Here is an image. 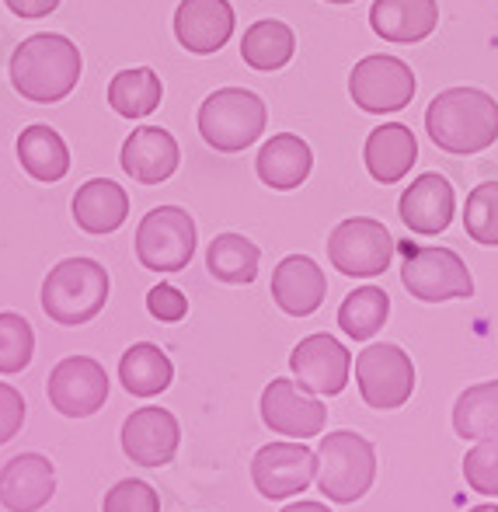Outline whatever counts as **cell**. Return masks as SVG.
<instances>
[{
	"label": "cell",
	"instance_id": "cell-27",
	"mask_svg": "<svg viewBox=\"0 0 498 512\" xmlns=\"http://www.w3.org/2000/svg\"><path fill=\"white\" fill-rule=\"evenodd\" d=\"M293 53H297V35L286 21L262 18L244 32L241 56L251 70H262V74L283 70L293 60Z\"/></svg>",
	"mask_w": 498,
	"mask_h": 512
},
{
	"label": "cell",
	"instance_id": "cell-36",
	"mask_svg": "<svg viewBox=\"0 0 498 512\" xmlns=\"http://www.w3.org/2000/svg\"><path fill=\"white\" fill-rule=\"evenodd\" d=\"M147 310L157 317V321L175 324V321H182V317L189 314V300H185V293L178 290V286L157 283L154 290L147 293Z\"/></svg>",
	"mask_w": 498,
	"mask_h": 512
},
{
	"label": "cell",
	"instance_id": "cell-28",
	"mask_svg": "<svg viewBox=\"0 0 498 512\" xmlns=\"http://www.w3.org/2000/svg\"><path fill=\"white\" fill-rule=\"evenodd\" d=\"M164 84L157 77V70L150 67H133L119 70L108 84V105L122 119H143V115H154L161 108Z\"/></svg>",
	"mask_w": 498,
	"mask_h": 512
},
{
	"label": "cell",
	"instance_id": "cell-32",
	"mask_svg": "<svg viewBox=\"0 0 498 512\" xmlns=\"http://www.w3.org/2000/svg\"><path fill=\"white\" fill-rule=\"evenodd\" d=\"M467 237L485 248H498V182H481L471 189L464 206Z\"/></svg>",
	"mask_w": 498,
	"mask_h": 512
},
{
	"label": "cell",
	"instance_id": "cell-22",
	"mask_svg": "<svg viewBox=\"0 0 498 512\" xmlns=\"http://www.w3.org/2000/svg\"><path fill=\"white\" fill-rule=\"evenodd\" d=\"M370 25L380 39L411 46L436 32L439 4L436 0H373Z\"/></svg>",
	"mask_w": 498,
	"mask_h": 512
},
{
	"label": "cell",
	"instance_id": "cell-31",
	"mask_svg": "<svg viewBox=\"0 0 498 512\" xmlns=\"http://www.w3.org/2000/svg\"><path fill=\"white\" fill-rule=\"evenodd\" d=\"M387 317H391V297L380 286H359L338 307V328L356 342H366L384 328Z\"/></svg>",
	"mask_w": 498,
	"mask_h": 512
},
{
	"label": "cell",
	"instance_id": "cell-19",
	"mask_svg": "<svg viewBox=\"0 0 498 512\" xmlns=\"http://www.w3.org/2000/svg\"><path fill=\"white\" fill-rule=\"evenodd\" d=\"M328 297L321 265L307 255H286L272 272V300L290 317H310Z\"/></svg>",
	"mask_w": 498,
	"mask_h": 512
},
{
	"label": "cell",
	"instance_id": "cell-25",
	"mask_svg": "<svg viewBox=\"0 0 498 512\" xmlns=\"http://www.w3.org/2000/svg\"><path fill=\"white\" fill-rule=\"evenodd\" d=\"M18 161L35 182H60V178H67V171H70V150L53 126L35 122V126L21 129Z\"/></svg>",
	"mask_w": 498,
	"mask_h": 512
},
{
	"label": "cell",
	"instance_id": "cell-38",
	"mask_svg": "<svg viewBox=\"0 0 498 512\" xmlns=\"http://www.w3.org/2000/svg\"><path fill=\"white\" fill-rule=\"evenodd\" d=\"M4 4L11 7L18 18L35 21V18H46V14H53L56 7H60V0H4Z\"/></svg>",
	"mask_w": 498,
	"mask_h": 512
},
{
	"label": "cell",
	"instance_id": "cell-37",
	"mask_svg": "<svg viewBox=\"0 0 498 512\" xmlns=\"http://www.w3.org/2000/svg\"><path fill=\"white\" fill-rule=\"evenodd\" d=\"M25 425V398L11 384H0V446L11 443Z\"/></svg>",
	"mask_w": 498,
	"mask_h": 512
},
{
	"label": "cell",
	"instance_id": "cell-35",
	"mask_svg": "<svg viewBox=\"0 0 498 512\" xmlns=\"http://www.w3.org/2000/svg\"><path fill=\"white\" fill-rule=\"evenodd\" d=\"M101 512H161V499H157L154 485L140 478H126L105 492Z\"/></svg>",
	"mask_w": 498,
	"mask_h": 512
},
{
	"label": "cell",
	"instance_id": "cell-6",
	"mask_svg": "<svg viewBox=\"0 0 498 512\" xmlns=\"http://www.w3.org/2000/svg\"><path fill=\"white\" fill-rule=\"evenodd\" d=\"M196 241V220L182 206H157L136 227V258H140L143 269L171 276V272H182L192 262Z\"/></svg>",
	"mask_w": 498,
	"mask_h": 512
},
{
	"label": "cell",
	"instance_id": "cell-20",
	"mask_svg": "<svg viewBox=\"0 0 498 512\" xmlns=\"http://www.w3.org/2000/svg\"><path fill=\"white\" fill-rule=\"evenodd\" d=\"M398 209L404 227L415 230V234H443L453 220L457 196H453V185L439 171H425L404 189Z\"/></svg>",
	"mask_w": 498,
	"mask_h": 512
},
{
	"label": "cell",
	"instance_id": "cell-1",
	"mask_svg": "<svg viewBox=\"0 0 498 512\" xmlns=\"http://www.w3.org/2000/svg\"><path fill=\"white\" fill-rule=\"evenodd\" d=\"M81 49L67 35L39 32L25 39L11 56V84L35 105H56L81 81Z\"/></svg>",
	"mask_w": 498,
	"mask_h": 512
},
{
	"label": "cell",
	"instance_id": "cell-18",
	"mask_svg": "<svg viewBox=\"0 0 498 512\" xmlns=\"http://www.w3.org/2000/svg\"><path fill=\"white\" fill-rule=\"evenodd\" d=\"M56 492V471L42 453H21L0 467V506L11 512H39Z\"/></svg>",
	"mask_w": 498,
	"mask_h": 512
},
{
	"label": "cell",
	"instance_id": "cell-30",
	"mask_svg": "<svg viewBox=\"0 0 498 512\" xmlns=\"http://www.w3.org/2000/svg\"><path fill=\"white\" fill-rule=\"evenodd\" d=\"M453 429L460 439H492L498 436V380L474 384L453 405Z\"/></svg>",
	"mask_w": 498,
	"mask_h": 512
},
{
	"label": "cell",
	"instance_id": "cell-10",
	"mask_svg": "<svg viewBox=\"0 0 498 512\" xmlns=\"http://www.w3.org/2000/svg\"><path fill=\"white\" fill-rule=\"evenodd\" d=\"M349 95L356 108L370 115H394L415 98V74L398 56L373 53L359 60L349 74Z\"/></svg>",
	"mask_w": 498,
	"mask_h": 512
},
{
	"label": "cell",
	"instance_id": "cell-14",
	"mask_svg": "<svg viewBox=\"0 0 498 512\" xmlns=\"http://www.w3.org/2000/svg\"><path fill=\"white\" fill-rule=\"evenodd\" d=\"M290 370L300 387L317 398H335L345 391L352 373V352L335 335H307L290 352Z\"/></svg>",
	"mask_w": 498,
	"mask_h": 512
},
{
	"label": "cell",
	"instance_id": "cell-41",
	"mask_svg": "<svg viewBox=\"0 0 498 512\" xmlns=\"http://www.w3.org/2000/svg\"><path fill=\"white\" fill-rule=\"evenodd\" d=\"M328 4H356V0H328Z\"/></svg>",
	"mask_w": 498,
	"mask_h": 512
},
{
	"label": "cell",
	"instance_id": "cell-5",
	"mask_svg": "<svg viewBox=\"0 0 498 512\" xmlns=\"http://www.w3.org/2000/svg\"><path fill=\"white\" fill-rule=\"evenodd\" d=\"M265 102L248 88H220L199 105V136L220 154H241L265 133Z\"/></svg>",
	"mask_w": 498,
	"mask_h": 512
},
{
	"label": "cell",
	"instance_id": "cell-11",
	"mask_svg": "<svg viewBox=\"0 0 498 512\" xmlns=\"http://www.w3.org/2000/svg\"><path fill=\"white\" fill-rule=\"evenodd\" d=\"M49 405L67 418H88L105 408L108 401V373L91 356H67L49 373Z\"/></svg>",
	"mask_w": 498,
	"mask_h": 512
},
{
	"label": "cell",
	"instance_id": "cell-17",
	"mask_svg": "<svg viewBox=\"0 0 498 512\" xmlns=\"http://www.w3.org/2000/svg\"><path fill=\"white\" fill-rule=\"evenodd\" d=\"M234 35L230 0H182L175 11V39L196 56L223 49Z\"/></svg>",
	"mask_w": 498,
	"mask_h": 512
},
{
	"label": "cell",
	"instance_id": "cell-2",
	"mask_svg": "<svg viewBox=\"0 0 498 512\" xmlns=\"http://www.w3.org/2000/svg\"><path fill=\"white\" fill-rule=\"evenodd\" d=\"M425 129L446 154H478L498 136V102L481 88H446L429 102Z\"/></svg>",
	"mask_w": 498,
	"mask_h": 512
},
{
	"label": "cell",
	"instance_id": "cell-15",
	"mask_svg": "<svg viewBox=\"0 0 498 512\" xmlns=\"http://www.w3.org/2000/svg\"><path fill=\"white\" fill-rule=\"evenodd\" d=\"M182 425L168 408H140L122 422V450L140 467H164L175 460Z\"/></svg>",
	"mask_w": 498,
	"mask_h": 512
},
{
	"label": "cell",
	"instance_id": "cell-21",
	"mask_svg": "<svg viewBox=\"0 0 498 512\" xmlns=\"http://www.w3.org/2000/svg\"><path fill=\"white\" fill-rule=\"evenodd\" d=\"M366 171L377 178L380 185H394L415 168L418 161V140L404 122H384L366 136L363 147Z\"/></svg>",
	"mask_w": 498,
	"mask_h": 512
},
{
	"label": "cell",
	"instance_id": "cell-12",
	"mask_svg": "<svg viewBox=\"0 0 498 512\" xmlns=\"http://www.w3.org/2000/svg\"><path fill=\"white\" fill-rule=\"evenodd\" d=\"M317 478V453L307 443H269L251 460V481L262 499H293Z\"/></svg>",
	"mask_w": 498,
	"mask_h": 512
},
{
	"label": "cell",
	"instance_id": "cell-29",
	"mask_svg": "<svg viewBox=\"0 0 498 512\" xmlns=\"http://www.w3.org/2000/svg\"><path fill=\"white\" fill-rule=\"evenodd\" d=\"M258 265H262V251L241 234H220L206 248V269L216 283L248 286L255 283Z\"/></svg>",
	"mask_w": 498,
	"mask_h": 512
},
{
	"label": "cell",
	"instance_id": "cell-8",
	"mask_svg": "<svg viewBox=\"0 0 498 512\" xmlns=\"http://www.w3.org/2000/svg\"><path fill=\"white\" fill-rule=\"evenodd\" d=\"M394 258V237L373 216H349L328 234V262L349 279H377Z\"/></svg>",
	"mask_w": 498,
	"mask_h": 512
},
{
	"label": "cell",
	"instance_id": "cell-33",
	"mask_svg": "<svg viewBox=\"0 0 498 512\" xmlns=\"http://www.w3.org/2000/svg\"><path fill=\"white\" fill-rule=\"evenodd\" d=\"M35 356V331L14 310L0 314V373H21Z\"/></svg>",
	"mask_w": 498,
	"mask_h": 512
},
{
	"label": "cell",
	"instance_id": "cell-16",
	"mask_svg": "<svg viewBox=\"0 0 498 512\" xmlns=\"http://www.w3.org/2000/svg\"><path fill=\"white\" fill-rule=\"evenodd\" d=\"M122 171L140 185H161L178 171L182 150L178 140L161 126H140L122 143Z\"/></svg>",
	"mask_w": 498,
	"mask_h": 512
},
{
	"label": "cell",
	"instance_id": "cell-4",
	"mask_svg": "<svg viewBox=\"0 0 498 512\" xmlns=\"http://www.w3.org/2000/svg\"><path fill=\"white\" fill-rule=\"evenodd\" d=\"M377 450L366 436L349 429L328 432L317 446V488L328 502L349 506L373 488Z\"/></svg>",
	"mask_w": 498,
	"mask_h": 512
},
{
	"label": "cell",
	"instance_id": "cell-7",
	"mask_svg": "<svg viewBox=\"0 0 498 512\" xmlns=\"http://www.w3.org/2000/svg\"><path fill=\"white\" fill-rule=\"evenodd\" d=\"M401 283L422 304H446V300L474 297V279L467 262L450 248H418L404 251Z\"/></svg>",
	"mask_w": 498,
	"mask_h": 512
},
{
	"label": "cell",
	"instance_id": "cell-39",
	"mask_svg": "<svg viewBox=\"0 0 498 512\" xmlns=\"http://www.w3.org/2000/svg\"><path fill=\"white\" fill-rule=\"evenodd\" d=\"M283 512H331L324 502H290Z\"/></svg>",
	"mask_w": 498,
	"mask_h": 512
},
{
	"label": "cell",
	"instance_id": "cell-40",
	"mask_svg": "<svg viewBox=\"0 0 498 512\" xmlns=\"http://www.w3.org/2000/svg\"><path fill=\"white\" fill-rule=\"evenodd\" d=\"M467 512H498L495 502H485V506H474V509H467Z\"/></svg>",
	"mask_w": 498,
	"mask_h": 512
},
{
	"label": "cell",
	"instance_id": "cell-23",
	"mask_svg": "<svg viewBox=\"0 0 498 512\" xmlns=\"http://www.w3.org/2000/svg\"><path fill=\"white\" fill-rule=\"evenodd\" d=\"M310 168H314V154H310L307 140L297 133H276L269 143H262L255 161L258 178L276 192L300 189L310 178Z\"/></svg>",
	"mask_w": 498,
	"mask_h": 512
},
{
	"label": "cell",
	"instance_id": "cell-24",
	"mask_svg": "<svg viewBox=\"0 0 498 512\" xmlns=\"http://www.w3.org/2000/svg\"><path fill=\"white\" fill-rule=\"evenodd\" d=\"M74 220L84 234H115L129 216V196L112 178H91L74 192Z\"/></svg>",
	"mask_w": 498,
	"mask_h": 512
},
{
	"label": "cell",
	"instance_id": "cell-13",
	"mask_svg": "<svg viewBox=\"0 0 498 512\" xmlns=\"http://www.w3.org/2000/svg\"><path fill=\"white\" fill-rule=\"evenodd\" d=\"M262 422L279 436L314 439L324 432L328 408H324V401L317 394L300 387L297 380L279 377L262 391Z\"/></svg>",
	"mask_w": 498,
	"mask_h": 512
},
{
	"label": "cell",
	"instance_id": "cell-34",
	"mask_svg": "<svg viewBox=\"0 0 498 512\" xmlns=\"http://www.w3.org/2000/svg\"><path fill=\"white\" fill-rule=\"evenodd\" d=\"M464 481L471 492L498 499V436L478 439L464 457Z\"/></svg>",
	"mask_w": 498,
	"mask_h": 512
},
{
	"label": "cell",
	"instance_id": "cell-26",
	"mask_svg": "<svg viewBox=\"0 0 498 512\" xmlns=\"http://www.w3.org/2000/svg\"><path fill=\"white\" fill-rule=\"evenodd\" d=\"M119 380L133 398H154V394H164L171 387L175 366H171L164 349H157L150 342H136L133 349L122 352Z\"/></svg>",
	"mask_w": 498,
	"mask_h": 512
},
{
	"label": "cell",
	"instance_id": "cell-9",
	"mask_svg": "<svg viewBox=\"0 0 498 512\" xmlns=\"http://www.w3.org/2000/svg\"><path fill=\"white\" fill-rule=\"evenodd\" d=\"M356 384L370 408L394 411L415 391V366L401 345L373 342L356 356Z\"/></svg>",
	"mask_w": 498,
	"mask_h": 512
},
{
	"label": "cell",
	"instance_id": "cell-3",
	"mask_svg": "<svg viewBox=\"0 0 498 512\" xmlns=\"http://www.w3.org/2000/svg\"><path fill=\"white\" fill-rule=\"evenodd\" d=\"M108 272L95 258H63L53 265L42 283V310L49 321L63 324V328H77L88 324L105 310L108 300Z\"/></svg>",
	"mask_w": 498,
	"mask_h": 512
}]
</instances>
